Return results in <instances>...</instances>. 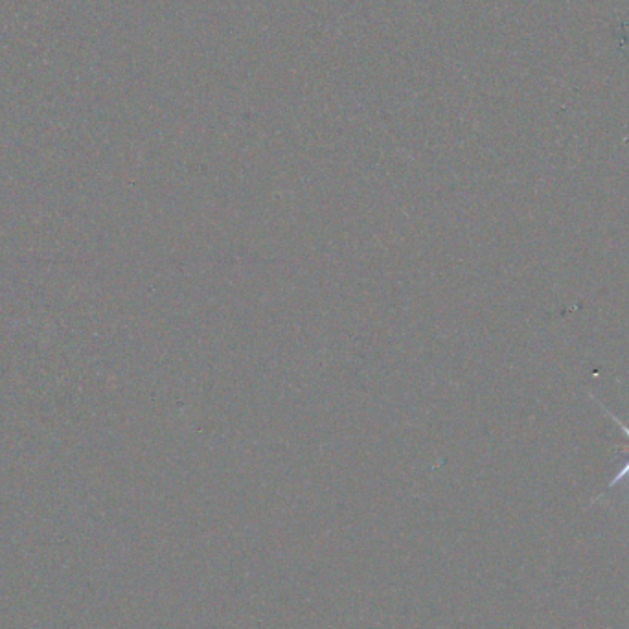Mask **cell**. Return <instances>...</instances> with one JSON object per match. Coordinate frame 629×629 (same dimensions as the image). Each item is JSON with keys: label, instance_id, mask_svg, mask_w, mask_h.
<instances>
[{"label": "cell", "instance_id": "1", "mask_svg": "<svg viewBox=\"0 0 629 629\" xmlns=\"http://www.w3.org/2000/svg\"><path fill=\"white\" fill-rule=\"evenodd\" d=\"M603 411H605V413H607V416H609V418H611V420H613V422H614V424H616V425L622 429V433H624V435L629 438V427H627V425H625V424H624V422H622L618 416H614V414H613L609 409H605V407H603ZM622 482H625V493H627V498H629V446H627V460H625V464L622 466V469H620V471H618V473H616V475L611 478V482L607 484V489H613L614 486H618V484H622Z\"/></svg>", "mask_w": 629, "mask_h": 629}]
</instances>
